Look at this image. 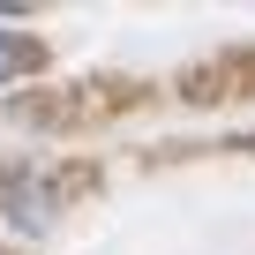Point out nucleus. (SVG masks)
<instances>
[{
    "mask_svg": "<svg viewBox=\"0 0 255 255\" xmlns=\"http://www.w3.org/2000/svg\"><path fill=\"white\" fill-rule=\"evenodd\" d=\"M0 195H8V225H15V233H45V225H53V188H45L38 173H8Z\"/></svg>",
    "mask_w": 255,
    "mask_h": 255,
    "instance_id": "nucleus-1",
    "label": "nucleus"
},
{
    "mask_svg": "<svg viewBox=\"0 0 255 255\" xmlns=\"http://www.w3.org/2000/svg\"><path fill=\"white\" fill-rule=\"evenodd\" d=\"M23 68H38V45H30V38H15V30H0V90H8Z\"/></svg>",
    "mask_w": 255,
    "mask_h": 255,
    "instance_id": "nucleus-2",
    "label": "nucleus"
}]
</instances>
